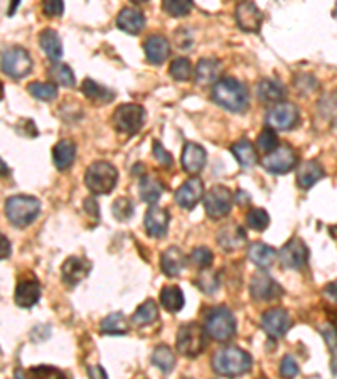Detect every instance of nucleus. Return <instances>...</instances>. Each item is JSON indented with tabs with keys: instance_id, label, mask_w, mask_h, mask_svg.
Here are the masks:
<instances>
[{
	"instance_id": "1",
	"label": "nucleus",
	"mask_w": 337,
	"mask_h": 379,
	"mask_svg": "<svg viewBox=\"0 0 337 379\" xmlns=\"http://www.w3.org/2000/svg\"><path fill=\"white\" fill-rule=\"evenodd\" d=\"M213 100L231 113H244L250 106V91L235 78H220L213 87Z\"/></svg>"
},
{
	"instance_id": "2",
	"label": "nucleus",
	"mask_w": 337,
	"mask_h": 379,
	"mask_svg": "<svg viewBox=\"0 0 337 379\" xmlns=\"http://www.w3.org/2000/svg\"><path fill=\"white\" fill-rule=\"evenodd\" d=\"M211 364L220 376L236 378L250 371L251 358L240 347H224L214 352Z\"/></svg>"
},
{
	"instance_id": "3",
	"label": "nucleus",
	"mask_w": 337,
	"mask_h": 379,
	"mask_svg": "<svg viewBox=\"0 0 337 379\" xmlns=\"http://www.w3.org/2000/svg\"><path fill=\"white\" fill-rule=\"evenodd\" d=\"M40 203L32 196H10L5 199V216L17 228H25L39 216Z\"/></svg>"
},
{
	"instance_id": "4",
	"label": "nucleus",
	"mask_w": 337,
	"mask_h": 379,
	"mask_svg": "<svg viewBox=\"0 0 337 379\" xmlns=\"http://www.w3.org/2000/svg\"><path fill=\"white\" fill-rule=\"evenodd\" d=\"M118 182V170L110 162L96 161L84 172V184L93 194H110Z\"/></svg>"
},
{
	"instance_id": "5",
	"label": "nucleus",
	"mask_w": 337,
	"mask_h": 379,
	"mask_svg": "<svg viewBox=\"0 0 337 379\" xmlns=\"http://www.w3.org/2000/svg\"><path fill=\"white\" fill-rule=\"evenodd\" d=\"M177 351L186 358H196L201 354L206 347V330L201 325L194 324H184L179 327L176 336Z\"/></svg>"
},
{
	"instance_id": "6",
	"label": "nucleus",
	"mask_w": 337,
	"mask_h": 379,
	"mask_svg": "<svg viewBox=\"0 0 337 379\" xmlns=\"http://www.w3.org/2000/svg\"><path fill=\"white\" fill-rule=\"evenodd\" d=\"M206 334L218 343H226L236 334V321L226 307H218L207 314Z\"/></svg>"
},
{
	"instance_id": "7",
	"label": "nucleus",
	"mask_w": 337,
	"mask_h": 379,
	"mask_svg": "<svg viewBox=\"0 0 337 379\" xmlns=\"http://www.w3.org/2000/svg\"><path fill=\"white\" fill-rule=\"evenodd\" d=\"M143 120H146V111L137 103H124L115 110L112 117L115 130L120 133H128V135L139 132L142 128Z\"/></svg>"
},
{
	"instance_id": "8",
	"label": "nucleus",
	"mask_w": 337,
	"mask_h": 379,
	"mask_svg": "<svg viewBox=\"0 0 337 379\" xmlns=\"http://www.w3.org/2000/svg\"><path fill=\"white\" fill-rule=\"evenodd\" d=\"M2 71L9 78L21 80L32 71V59L24 47L10 46L2 53Z\"/></svg>"
},
{
	"instance_id": "9",
	"label": "nucleus",
	"mask_w": 337,
	"mask_h": 379,
	"mask_svg": "<svg viewBox=\"0 0 337 379\" xmlns=\"http://www.w3.org/2000/svg\"><path fill=\"white\" fill-rule=\"evenodd\" d=\"M233 207V194L228 187L214 185L205 196V209L211 219H221L228 216Z\"/></svg>"
},
{
	"instance_id": "10",
	"label": "nucleus",
	"mask_w": 337,
	"mask_h": 379,
	"mask_svg": "<svg viewBox=\"0 0 337 379\" xmlns=\"http://www.w3.org/2000/svg\"><path fill=\"white\" fill-rule=\"evenodd\" d=\"M299 108L294 103L281 102L268 110L266 126L273 130H292L299 124Z\"/></svg>"
},
{
	"instance_id": "11",
	"label": "nucleus",
	"mask_w": 337,
	"mask_h": 379,
	"mask_svg": "<svg viewBox=\"0 0 337 379\" xmlns=\"http://www.w3.org/2000/svg\"><path fill=\"white\" fill-rule=\"evenodd\" d=\"M250 295L255 302H270L281 295V287L266 271H257L251 277Z\"/></svg>"
},
{
	"instance_id": "12",
	"label": "nucleus",
	"mask_w": 337,
	"mask_h": 379,
	"mask_svg": "<svg viewBox=\"0 0 337 379\" xmlns=\"http://www.w3.org/2000/svg\"><path fill=\"white\" fill-rule=\"evenodd\" d=\"M295 163H297V155H295L294 148L288 143L279 145L277 150H273L272 154H268L262 161V165L272 174L290 172L295 167Z\"/></svg>"
},
{
	"instance_id": "13",
	"label": "nucleus",
	"mask_w": 337,
	"mask_h": 379,
	"mask_svg": "<svg viewBox=\"0 0 337 379\" xmlns=\"http://www.w3.org/2000/svg\"><path fill=\"white\" fill-rule=\"evenodd\" d=\"M290 315L283 308H270L262 315V329L272 339H280L290 329Z\"/></svg>"
},
{
	"instance_id": "14",
	"label": "nucleus",
	"mask_w": 337,
	"mask_h": 379,
	"mask_svg": "<svg viewBox=\"0 0 337 379\" xmlns=\"http://www.w3.org/2000/svg\"><path fill=\"white\" fill-rule=\"evenodd\" d=\"M279 258L281 265L287 266V268L299 270L307 263L309 250H307L305 243H303L302 240H299V238H292V240L280 250Z\"/></svg>"
},
{
	"instance_id": "15",
	"label": "nucleus",
	"mask_w": 337,
	"mask_h": 379,
	"mask_svg": "<svg viewBox=\"0 0 337 379\" xmlns=\"http://www.w3.org/2000/svg\"><path fill=\"white\" fill-rule=\"evenodd\" d=\"M235 17L244 32H258L263 24V12L253 2H240L236 5Z\"/></svg>"
},
{
	"instance_id": "16",
	"label": "nucleus",
	"mask_w": 337,
	"mask_h": 379,
	"mask_svg": "<svg viewBox=\"0 0 337 379\" xmlns=\"http://www.w3.org/2000/svg\"><path fill=\"white\" fill-rule=\"evenodd\" d=\"M91 270V263L88 262L86 258L83 256H69L61 266V275H62V282L69 287H75V285L80 284L81 280L90 275Z\"/></svg>"
},
{
	"instance_id": "17",
	"label": "nucleus",
	"mask_w": 337,
	"mask_h": 379,
	"mask_svg": "<svg viewBox=\"0 0 337 379\" xmlns=\"http://www.w3.org/2000/svg\"><path fill=\"white\" fill-rule=\"evenodd\" d=\"M170 222V214L167 209L157 206H150L146 213V219H143V226H146L147 235L150 238H162L165 236L169 229Z\"/></svg>"
},
{
	"instance_id": "18",
	"label": "nucleus",
	"mask_w": 337,
	"mask_h": 379,
	"mask_svg": "<svg viewBox=\"0 0 337 379\" xmlns=\"http://www.w3.org/2000/svg\"><path fill=\"white\" fill-rule=\"evenodd\" d=\"M205 196V185L201 179L198 177H191V179L184 182L176 191V203L179 204L183 209H192L198 206L199 200Z\"/></svg>"
},
{
	"instance_id": "19",
	"label": "nucleus",
	"mask_w": 337,
	"mask_h": 379,
	"mask_svg": "<svg viewBox=\"0 0 337 379\" xmlns=\"http://www.w3.org/2000/svg\"><path fill=\"white\" fill-rule=\"evenodd\" d=\"M216 241L224 251H235L240 250V248L246 243V233H244V229L240 225L229 222V225L223 226V228L218 231Z\"/></svg>"
},
{
	"instance_id": "20",
	"label": "nucleus",
	"mask_w": 337,
	"mask_h": 379,
	"mask_svg": "<svg viewBox=\"0 0 337 379\" xmlns=\"http://www.w3.org/2000/svg\"><path fill=\"white\" fill-rule=\"evenodd\" d=\"M143 51L150 65H162L170 54L169 39L161 34H152L143 43Z\"/></svg>"
},
{
	"instance_id": "21",
	"label": "nucleus",
	"mask_w": 337,
	"mask_h": 379,
	"mask_svg": "<svg viewBox=\"0 0 337 379\" xmlns=\"http://www.w3.org/2000/svg\"><path fill=\"white\" fill-rule=\"evenodd\" d=\"M181 163H183L184 170L189 174L201 172L206 163V150L199 143L187 142L183 148Z\"/></svg>"
},
{
	"instance_id": "22",
	"label": "nucleus",
	"mask_w": 337,
	"mask_h": 379,
	"mask_svg": "<svg viewBox=\"0 0 337 379\" xmlns=\"http://www.w3.org/2000/svg\"><path fill=\"white\" fill-rule=\"evenodd\" d=\"M117 25L120 31L135 36L146 27V16L142 14V10L135 9V7H125L118 14Z\"/></svg>"
},
{
	"instance_id": "23",
	"label": "nucleus",
	"mask_w": 337,
	"mask_h": 379,
	"mask_svg": "<svg viewBox=\"0 0 337 379\" xmlns=\"http://www.w3.org/2000/svg\"><path fill=\"white\" fill-rule=\"evenodd\" d=\"M161 268L164 275L174 278L179 277L183 270L186 268V256H184L183 250L177 246H170L161 255Z\"/></svg>"
},
{
	"instance_id": "24",
	"label": "nucleus",
	"mask_w": 337,
	"mask_h": 379,
	"mask_svg": "<svg viewBox=\"0 0 337 379\" xmlns=\"http://www.w3.org/2000/svg\"><path fill=\"white\" fill-rule=\"evenodd\" d=\"M40 287L36 280H21L16 287V303L22 308H31L39 302Z\"/></svg>"
},
{
	"instance_id": "25",
	"label": "nucleus",
	"mask_w": 337,
	"mask_h": 379,
	"mask_svg": "<svg viewBox=\"0 0 337 379\" xmlns=\"http://www.w3.org/2000/svg\"><path fill=\"white\" fill-rule=\"evenodd\" d=\"M257 96L262 103L266 105H279L281 100L285 98V88L283 84L275 80H262L257 87Z\"/></svg>"
},
{
	"instance_id": "26",
	"label": "nucleus",
	"mask_w": 337,
	"mask_h": 379,
	"mask_svg": "<svg viewBox=\"0 0 337 379\" xmlns=\"http://www.w3.org/2000/svg\"><path fill=\"white\" fill-rule=\"evenodd\" d=\"M76 159V145L68 139H62L54 145L53 162L58 170H68Z\"/></svg>"
},
{
	"instance_id": "27",
	"label": "nucleus",
	"mask_w": 337,
	"mask_h": 379,
	"mask_svg": "<svg viewBox=\"0 0 337 379\" xmlns=\"http://www.w3.org/2000/svg\"><path fill=\"white\" fill-rule=\"evenodd\" d=\"M221 74V62L214 58H202L199 59L196 66V81L199 84H216L218 78Z\"/></svg>"
},
{
	"instance_id": "28",
	"label": "nucleus",
	"mask_w": 337,
	"mask_h": 379,
	"mask_svg": "<svg viewBox=\"0 0 337 379\" xmlns=\"http://www.w3.org/2000/svg\"><path fill=\"white\" fill-rule=\"evenodd\" d=\"M324 177V169L316 161H307L297 170V185L300 189H310Z\"/></svg>"
},
{
	"instance_id": "29",
	"label": "nucleus",
	"mask_w": 337,
	"mask_h": 379,
	"mask_svg": "<svg viewBox=\"0 0 337 379\" xmlns=\"http://www.w3.org/2000/svg\"><path fill=\"white\" fill-rule=\"evenodd\" d=\"M39 44L47 58L53 62H58L62 56V43L61 37L53 29H44L39 34Z\"/></svg>"
},
{
	"instance_id": "30",
	"label": "nucleus",
	"mask_w": 337,
	"mask_h": 379,
	"mask_svg": "<svg viewBox=\"0 0 337 379\" xmlns=\"http://www.w3.org/2000/svg\"><path fill=\"white\" fill-rule=\"evenodd\" d=\"M81 91H83V95L86 96L88 100H91V102L100 103V105H106V103L113 102L115 98V91L110 90V88L103 87V84L96 83V81L90 80V78H86V80L83 81V84H81Z\"/></svg>"
},
{
	"instance_id": "31",
	"label": "nucleus",
	"mask_w": 337,
	"mask_h": 379,
	"mask_svg": "<svg viewBox=\"0 0 337 379\" xmlns=\"http://www.w3.org/2000/svg\"><path fill=\"white\" fill-rule=\"evenodd\" d=\"M248 258L260 268H268L277 262V250L265 243H253L248 250Z\"/></svg>"
},
{
	"instance_id": "32",
	"label": "nucleus",
	"mask_w": 337,
	"mask_h": 379,
	"mask_svg": "<svg viewBox=\"0 0 337 379\" xmlns=\"http://www.w3.org/2000/svg\"><path fill=\"white\" fill-rule=\"evenodd\" d=\"M100 332L106 336H125L128 334V321L121 312H113L106 315L100 324Z\"/></svg>"
},
{
	"instance_id": "33",
	"label": "nucleus",
	"mask_w": 337,
	"mask_h": 379,
	"mask_svg": "<svg viewBox=\"0 0 337 379\" xmlns=\"http://www.w3.org/2000/svg\"><path fill=\"white\" fill-rule=\"evenodd\" d=\"M161 303L165 310L170 312V314H177L184 308V293L183 290L176 285H167L161 290Z\"/></svg>"
},
{
	"instance_id": "34",
	"label": "nucleus",
	"mask_w": 337,
	"mask_h": 379,
	"mask_svg": "<svg viewBox=\"0 0 337 379\" xmlns=\"http://www.w3.org/2000/svg\"><path fill=\"white\" fill-rule=\"evenodd\" d=\"M162 192H164V185L161 184V181L154 179V177L150 176H143L142 179H140L139 194L143 203L154 206V204L161 199Z\"/></svg>"
},
{
	"instance_id": "35",
	"label": "nucleus",
	"mask_w": 337,
	"mask_h": 379,
	"mask_svg": "<svg viewBox=\"0 0 337 379\" xmlns=\"http://www.w3.org/2000/svg\"><path fill=\"white\" fill-rule=\"evenodd\" d=\"M233 154H235L236 161L242 163V167L248 169V167H253L258 163V154L255 150L253 143L248 142V140H240L231 147Z\"/></svg>"
},
{
	"instance_id": "36",
	"label": "nucleus",
	"mask_w": 337,
	"mask_h": 379,
	"mask_svg": "<svg viewBox=\"0 0 337 379\" xmlns=\"http://www.w3.org/2000/svg\"><path fill=\"white\" fill-rule=\"evenodd\" d=\"M150 359L152 364H154L155 367H159L162 373H170V371L174 369V366H176V356H174L172 349L165 344L157 345V347L154 349V352H152Z\"/></svg>"
},
{
	"instance_id": "37",
	"label": "nucleus",
	"mask_w": 337,
	"mask_h": 379,
	"mask_svg": "<svg viewBox=\"0 0 337 379\" xmlns=\"http://www.w3.org/2000/svg\"><path fill=\"white\" fill-rule=\"evenodd\" d=\"M47 73H49V78L54 81V84H61V87L66 88L75 87V73H73L71 68H69L68 65H65V62H53V65L49 66V69H47Z\"/></svg>"
},
{
	"instance_id": "38",
	"label": "nucleus",
	"mask_w": 337,
	"mask_h": 379,
	"mask_svg": "<svg viewBox=\"0 0 337 379\" xmlns=\"http://www.w3.org/2000/svg\"><path fill=\"white\" fill-rule=\"evenodd\" d=\"M159 317V308L157 303L154 302V300L149 299L146 300V302L142 303V306H139L135 312H133V324L137 325H149L154 321H157Z\"/></svg>"
},
{
	"instance_id": "39",
	"label": "nucleus",
	"mask_w": 337,
	"mask_h": 379,
	"mask_svg": "<svg viewBox=\"0 0 337 379\" xmlns=\"http://www.w3.org/2000/svg\"><path fill=\"white\" fill-rule=\"evenodd\" d=\"M27 91L40 102H54L58 98V87L54 83H43L36 81L27 87Z\"/></svg>"
},
{
	"instance_id": "40",
	"label": "nucleus",
	"mask_w": 337,
	"mask_h": 379,
	"mask_svg": "<svg viewBox=\"0 0 337 379\" xmlns=\"http://www.w3.org/2000/svg\"><path fill=\"white\" fill-rule=\"evenodd\" d=\"M170 76L177 81H187L192 78V73H194V68H192L191 61L187 58H177L170 62L169 68Z\"/></svg>"
},
{
	"instance_id": "41",
	"label": "nucleus",
	"mask_w": 337,
	"mask_h": 379,
	"mask_svg": "<svg viewBox=\"0 0 337 379\" xmlns=\"http://www.w3.org/2000/svg\"><path fill=\"white\" fill-rule=\"evenodd\" d=\"M194 285L201 290V292L211 295V293H214L220 288V278H218V273H214V271L205 270L198 275V278L194 280Z\"/></svg>"
},
{
	"instance_id": "42",
	"label": "nucleus",
	"mask_w": 337,
	"mask_h": 379,
	"mask_svg": "<svg viewBox=\"0 0 337 379\" xmlns=\"http://www.w3.org/2000/svg\"><path fill=\"white\" fill-rule=\"evenodd\" d=\"M257 145L265 154H272L273 150H277L279 148V137H277L275 130L270 128V126H265L260 132V135H258Z\"/></svg>"
},
{
	"instance_id": "43",
	"label": "nucleus",
	"mask_w": 337,
	"mask_h": 379,
	"mask_svg": "<svg viewBox=\"0 0 337 379\" xmlns=\"http://www.w3.org/2000/svg\"><path fill=\"white\" fill-rule=\"evenodd\" d=\"M246 222L255 231H263V229L268 228L270 214L265 209H262V207H253V209L248 211Z\"/></svg>"
},
{
	"instance_id": "44",
	"label": "nucleus",
	"mask_w": 337,
	"mask_h": 379,
	"mask_svg": "<svg viewBox=\"0 0 337 379\" xmlns=\"http://www.w3.org/2000/svg\"><path fill=\"white\" fill-rule=\"evenodd\" d=\"M321 334L324 336L325 343L332 354V371L337 374V327L332 324H324L321 327Z\"/></svg>"
},
{
	"instance_id": "45",
	"label": "nucleus",
	"mask_w": 337,
	"mask_h": 379,
	"mask_svg": "<svg viewBox=\"0 0 337 379\" xmlns=\"http://www.w3.org/2000/svg\"><path fill=\"white\" fill-rule=\"evenodd\" d=\"M162 9L170 17H183L192 9V2L191 0H165L162 3Z\"/></svg>"
},
{
	"instance_id": "46",
	"label": "nucleus",
	"mask_w": 337,
	"mask_h": 379,
	"mask_svg": "<svg viewBox=\"0 0 337 379\" xmlns=\"http://www.w3.org/2000/svg\"><path fill=\"white\" fill-rule=\"evenodd\" d=\"M213 258H214L213 251L206 246L194 248V250L191 251V256H189L192 265L198 266V268H209L211 263H213Z\"/></svg>"
},
{
	"instance_id": "47",
	"label": "nucleus",
	"mask_w": 337,
	"mask_h": 379,
	"mask_svg": "<svg viewBox=\"0 0 337 379\" xmlns=\"http://www.w3.org/2000/svg\"><path fill=\"white\" fill-rule=\"evenodd\" d=\"M112 213L118 221H128L133 216V203L128 198H118L113 203Z\"/></svg>"
},
{
	"instance_id": "48",
	"label": "nucleus",
	"mask_w": 337,
	"mask_h": 379,
	"mask_svg": "<svg viewBox=\"0 0 337 379\" xmlns=\"http://www.w3.org/2000/svg\"><path fill=\"white\" fill-rule=\"evenodd\" d=\"M280 376L283 379H294L299 374V364L292 358L290 354L283 356L280 361V367H279Z\"/></svg>"
},
{
	"instance_id": "49",
	"label": "nucleus",
	"mask_w": 337,
	"mask_h": 379,
	"mask_svg": "<svg viewBox=\"0 0 337 379\" xmlns=\"http://www.w3.org/2000/svg\"><path fill=\"white\" fill-rule=\"evenodd\" d=\"M154 157L155 161L161 163L162 167H165V169H170V167H172V155L162 147L161 142H154Z\"/></svg>"
},
{
	"instance_id": "50",
	"label": "nucleus",
	"mask_w": 337,
	"mask_h": 379,
	"mask_svg": "<svg viewBox=\"0 0 337 379\" xmlns=\"http://www.w3.org/2000/svg\"><path fill=\"white\" fill-rule=\"evenodd\" d=\"M43 10L46 16L49 17H59L65 12V3L61 0H49V2H44Z\"/></svg>"
},
{
	"instance_id": "51",
	"label": "nucleus",
	"mask_w": 337,
	"mask_h": 379,
	"mask_svg": "<svg viewBox=\"0 0 337 379\" xmlns=\"http://www.w3.org/2000/svg\"><path fill=\"white\" fill-rule=\"evenodd\" d=\"M86 373L90 379H108L106 371L103 369L102 366H98V364H90V366L86 367Z\"/></svg>"
},
{
	"instance_id": "52",
	"label": "nucleus",
	"mask_w": 337,
	"mask_h": 379,
	"mask_svg": "<svg viewBox=\"0 0 337 379\" xmlns=\"http://www.w3.org/2000/svg\"><path fill=\"white\" fill-rule=\"evenodd\" d=\"M324 297L327 300H331L332 303H336V306H337V282H332V284L325 285Z\"/></svg>"
},
{
	"instance_id": "53",
	"label": "nucleus",
	"mask_w": 337,
	"mask_h": 379,
	"mask_svg": "<svg viewBox=\"0 0 337 379\" xmlns=\"http://www.w3.org/2000/svg\"><path fill=\"white\" fill-rule=\"evenodd\" d=\"M84 209H86L88 214L93 213V216L98 218V204H96L95 199H91V198L84 199Z\"/></svg>"
},
{
	"instance_id": "54",
	"label": "nucleus",
	"mask_w": 337,
	"mask_h": 379,
	"mask_svg": "<svg viewBox=\"0 0 337 379\" xmlns=\"http://www.w3.org/2000/svg\"><path fill=\"white\" fill-rule=\"evenodd\" d=\"M10 255V244H9V240H7L5 236L2 235V260H7Z\"/></svg>"
},
{
	"instance_id": "55",
	"label": "nucleus",
	"mask_w": 337,
	"mask_h": 379,
	"mask_svg": "<svg viewBox=\"0 0 337 379\" xmlns=\"http://www.w3.org/2000/svg\"><path fill=\"white\" fill-rule=\"evenodd\" d=\"M19 3H21V2H17V0H16V2H14V3H12V5H10V10H9V12H7V14H9V16H12V14H14V10H16V9H17V7H19Z\"/></svg>"
},
{
	"instance_id": "56",
	"label": "nucleus",
	"mask_w": 337,
	"mask_h": 379,
	"mask_svg": "<svg viewBox=\"0 0 337 379\" xmlns=\"http://www.w3.org/2000/svg\"><path fill=\"white\" fill-rule=\"evenodd\" d=\"M262 379H265V378H262Z\"/></svg>"
}]
</instances>
